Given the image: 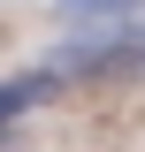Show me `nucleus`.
Listing matches in <instances>:
<instances>
[{"mask_svg": "<svg viewBox=\"0 0 145 152\" xmlns=\"http://www.w3.org/2000/svg\"><path fill=\"white\" fill-rule=\"evenodd\" d=\"M46 69L61 84H84V76H145V23H99L92 38H69Z\"/></svg>", "mask_w": 145, "mask_h": 152, "instance_id": "nucleus-1", "label": "nucleus"}, {"mask_svg": "<svg viewBox=\"0 0 145 152\" xmlns=\"http://www.w3.org/2000/svg\"><path fill=\"white\" fill-rule=\"evenodd\" d=\"M61 91V76L54 69H23V76H0V145H8V129H16L23 114L38 107V99H54Z\"/></svg>", "mask_w": 145, "mask_h": 152, "instance_id": "nucleus-2", "label": "nucleus"}, {"mask_svg": "<svg viewBox=\"0 0 145 152\" xmlns=\"http://www.w3.org/2000/svg\"><path fill=\"white\" fill-rule=\"evenodd\" d=\"M69 15H92V23H122V15H138L145 0H61Z\"/></svg>", "mask_w": 145, "mask_h": 152, "instance_id": "nucleus-3", "label": "nucleus"}]
</instances>
